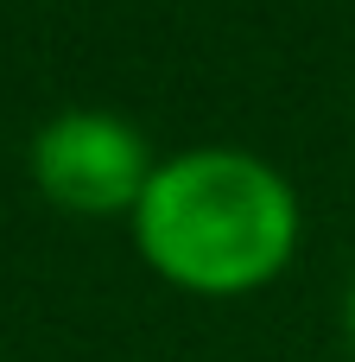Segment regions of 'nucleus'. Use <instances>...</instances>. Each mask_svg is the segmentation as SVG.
<instances>
[{"mask_svg":"<svg viewBox=\"0 0 355 362\" xmlns=\"http://www.w3.org/2000/svg\"><path fill=\"white\" fill-rule=\"evenodd\" d=\"M127 223L159 280L203 299H241L286 274L299 248V191L241 146H191L152 165Z\"/></svg>","mask_w":355,"mask_h":362,"instance_id":"nucleus-1","label":"nucleus"},{"mask_svg":"<svg viewBox=\"0 0 355 362\" xmlns=\"http://www.w3.org/2000/svg\"><path fill=\"white\" fill-rule=\"evenodd\" d=\"M152 153L133 121L102 108H70L38 127L32 140V178L57 210L76 216H133L140 191L152 185Z\"/></svg>","mask_w":355,"mask_h":362,"instance_id":"nucleus-2","label":"nucleus"},{"mask_svg":"<svg viewBox=\"0 0 355 362\" xmlns=\"http://www.w3.org/2000/svg\"><path fill=\"white\" fill-rule=\"evenodd\" d=\"M349 344H355V280H349Z\"/></svg>","mask_w":355,"mask_h":362,"instance_id":"nucleus-3","label":"nucleus"}]
</instances>
